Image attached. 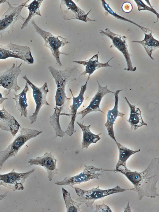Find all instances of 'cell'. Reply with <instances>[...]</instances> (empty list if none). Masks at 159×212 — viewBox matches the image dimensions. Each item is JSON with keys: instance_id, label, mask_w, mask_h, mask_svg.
<instances>
[{"instance_id": "6da1fadb", "label": "cell", "mask_w": 159, "mask_h": 212, "mask_svg": "<svg viewBox=\"0 0 159 212\" xmlns=\"http://www.w3.org/2000/svg\"><path fill=\"white\" fill-rule=\"evenodd\" d=\"M113 171L124 174L132 183L134 187L130 189L137 192L139 200L145 196L155 198L158 196L156 184L159 179V158H153L148 166L141 172L133 171L127 166L121 165Z\"/></svg>"}, {"instance_id": "7a4b0ae2", "label": "cell", "mask_w": 159, "mask_h": 212, "mask_svg": "<svg viewBox=\"0 0 159 212\" xmlns=\"http://www.w3.org/2000/svg\"><path fill=\"white\" fill-rule=\"evenodd\" d=\"M17 135L13 141L3 150L0 151V171L5 162L9 158L15 156L20 148L28 141L41 133L42 131L27 127H20Z\"/></svg>"}, {"instance_id": "3957f363", "label": "cell", "mask_w": 159, "mask_h": 212, "mask_svg": "<svg viewBox=\"0 0 159 212\" xmlns=\"http://www.w3.org/2000/svg\"><path fill=\"white\" fill-rule=\"evenodd\" d=\"M74 188L78 196L76 200V201L84 203L87 207H89L91 209L93 208L94 201L97 199L113 194L123 192L130 190V189L121 188L118 185L114 188L106 190L100 189L99 186L88 190H84L75 187H74Z\"/></svg>"}, {"instance_id": "277c9868", "label": "cell", "mask_w": 159, "mask_h": 212, "mask_svg": "<svg viewBox=\"0 0 159 212\" xmlns=\"http://www.w3.org/2000/svg\"><path fill=\"white\" fill-rule=\"evenodd\" d=\"M31 22L36 32L44 40L45 46L50 50L52 55L56 60V63H57L59 66H62V65L60 60V55L61 54H64L69 56L70 55L67 53L61 52L60 51V48L66 44L70 43V42L66 38L61 36H55L51 33L43 30L36 24L34 20L31 21Z\"/></svg>"}, {"instance_id": "5b68a950", "label": "cell", "mask_w": 159, "mask_h": 212, "mask_svg": "<svg viewBox=\"0 0 159 212\" xmlns=\"http://www.w3.org/2000/svg\"><path fill=\"white\" fill-rule=\"evenodd\" d=\"M9 58L20 59L29 64L34 63V59L29 47L11 42L7 45L0 44V59Z\"/></svg>"}, {"instance_id": "8992f818", "label": "cell", "mask_w": 159, "mask_h": 212, "mask_svg": "<svg viewBox=\"0 0 159 212\" xmlns=\"http://www.w3.org/2000/svg\"><path fill=\"white\" fill-rule=\"evenodd\" d=\"M29 0L22 3L18 6L14 7L8 1V7L0 18V35L5 32L9 33L12 30L14 25L18 20L24 21L26 18L21 14L23 8Z\"/></svg>"}, {"instance_id": "52a82bcc", "label": "cell", "mask_w": 159, "mask_h": 212, "mask_svg": "<svg viewBox=\"0 0 159 212\" xmlns=\"http://www.w3.org/2000/svg\"><path fill=\"white\" fill-rule=\"evenodd\" d=\"M85 168L80 173L72 177H67L63 180L57 181L55 184L59 186H69L74 188L73 186L89 181L91 179H100L99 177L101 174L96 173L97 171L105 172L113 171L114 170L103 169L98 168L93 165L87 166L84 165Z\"/></svg>"}, {"instance_id": "ba28073f", "label": "cell", "mask_w": 159, "mask_h": 212, "mask_svg": "<svg viewBox=\"0 0 159 212\" xmlns=\"http://www.w3.org/2000/svg\"><path fill=\"white\" fill-rule=\"evenodd\" d=\"M22 64L21 62L17 65L13 63L10 68L0 72V86L4 89L3 94L6 95L10 94L12 90L16 93L21 89L17 83V78L22 70L20 68Z\"/></svg>"}, {"instance_id": "9c48e42d", "label": "cell", "mask_w": 159, "mask_h": 212, "mask_svg": "<svg viewBox=\"0 0 159 212\" xmlns=\"http://www.w3.org/2000/svg\"><path fill=\"white\" fill-rule=\"evenodd\" d=\"M22 78L31 88L33 97L36 104L34 111L29 117L30 123L32 124L36 121L39 112L43 105L50 106L46 99V96L49 90L47 82L42 86L38 87L32 83L26 75Z\"/></svg>"}, {"instance_id": "30bf717a", "label": "cell", "mask_w": 159, "mask_h": 212, "mask_svg": "<svg viewBox=\"0 0 159 212\" xmlns=\"http://www.w3.org/2000/svg\"><path fill=\"white\" fill-rule=\"evenodd\" d=\"M100 33L102 35H105L109 37L112 41V46L115 47L123 55L126 62L127 67L125 70L127 71H134L136 70V67L133 66L130 56L128 49V45L126 42V37L120 35L115 34L111 31L109 29L106 28L104 31L99 30Z\"/></svg>"}, {"instance_id": "8fae6325", "label": "cell", "mask_w": 159, "mask_h": 212, "mask_svg": "<svg viewBox=\"0 0 159 212\" xmlns=\"http://www.w3.org/2000/svg\"><path fill=\"white\" fill-rule=\"evenodd\" d=\"M60 8L61 15L64 20L76 19L85 22L96 21L88 17L91 9L86 14L71 0H61Z\"/></svg>"}, {"instance_id": "7c38bea8", "label": "cell", "mask_w": 159, "mask_h": 212, "mask_svg": "<svg viewBox=\"0 0 159 212\" xmlns=\"http://www.w3.org/2000/svg\"><path fill=\"white\" fill-rule=\"evenodd\" d=\"M35 170L34 168L26 172L18 173L14 168L8 173L0 174V185L13 191L23 190L24 189L23 183Z\"/></svg>"}, {"instance_id": "4fadbf2b", "label": "cell", "mask_w": 159, "mask_h": 212, "mask_svg": "<svg viewBox=\"0 0 159 212\" xmlns=\"http://www.w3.org/2000/svg\"><path fill=\"white\" fill-rule=\"evenodd\" d=\"M57 161L51 152H47L42 156L29 159L28 163L30 164L29 166L37 165L43 167L46 170L49 181L51 182L54 175L58 174Z\"/></svg>"}, {"instance_id": "5bb4252c", "label": "cell", "mask_w": 159, "mask_h": 212, "mask_svg": "<svg viewBox=\"0 0 159 212\" xmlns=\"http://www.w3.org/2000/svg\"><path fill=\"white\" fill-rule=\"evenodd\" d=\"M88 81L87 80L84 85H82L81 87L79 94L76 97L74 96L71 89L69 90L72 97L73 102L71 105V120L67 128L64 133L70 136H71L74 132L76 131L75 129V123L76 116L77 114V110L81 106L84 99V94L87 88Z\"/></svg>"}, {"instance_id": "9a60e30c", "label": "cell", "mask_w": 159, "mask_h": 212, "mask_svg": "<svg viewBox=\"0 0 159 212\" xmlns=\"http://www.w3.org/2000/svg\"><path fill=\"white\" fill-rule=\"evenodd\" d=\"M97 82L98 85V90L89 105L85 108L77 113V115H81V119L88 113L93 112L99 111L104 113L100 108L101 102L103 97L106 94L114 93L109 90L107 88V85L102 86L98 81H97Z\"/></svg>"}, {"instance_id": "2e32d148", "label": "cell", "mask_w": 159, "mask_h": 212, "mask_svg": "<svg viewBox=\"0 0 159 212\" xmlns=\"http://www.w3.org/2000/svg\"><path fill=\"white\" fill-rule=\"evenodd\" d=\"M122 90H117L114 93L115 98V102L113 108L109 110L107 114V119L104 126L106 127L110 136L116 142L117 141L115 136L113 129L114 122L118 117L125 118V114L120 112L118 109L119 94Z\"/></svg>"}, {"instance_id": "e0dca14e", "label": "cell", "mask_w": 159, "mask_h": 212, "mask_svg": "<svg viewBox=\"0 0 159 212\" xmlns=\"http://www.w3.org/2000/svg\"><path fill=\"white\" fill-rule=\"evenodd\" d=\"M20 126L15 118L10 114L3 106L0 109V128L8 131L13 136H16Z\"/></svg>"}, {"instance_id": "ac0fdd59", "label": "cell", "mask_w": 159, "mask_h": 212, "mask_svg": "<svg viewBox=\"0 0 159 212\" xmlns=\"http://www.w3.org/2000/svg\"><path fill=\"white\" fill-rule=\"evenodd\" d=\"M99 51L98 53L89 59L84 61H74L73 62L83 65L85 67L84 71L81 73V75L85 76L88 74L89 75L87 80L89 81L90 78V75L93 73L96 70L103 67H112L109 64V62L113 58H110L107 62L105 63H100L99 62L98 55Z\"/></svg>"}, {"instance_id": "d6986e66", "label": "cell", "mask_w": 159, "mask_h": 212, "mask_svg": "<svg viewBox=\"0 0 159 212\" xmlns=\"http://www.w3.org/2000/svg\"><path fill=\"white\" fill-rule=\"evenodd\" d=\"M124 98L130 109L129 118L127 120L130 125L131 130H136L143 125L148 126L147 124L143 119L140 109L131 104L126 97H125Z\"/></svg>"}, {"instance_id": "ffe728a7", "label": "cell", "mask_w": 159, "mask_h": 212, "mask_svg": "<svg viewBox=\"0 0 159 212\" xmlns=\"http://www.w3.org/2000/svg\"><path fill=\"white\" fill-rule=\"evenodd\" d=\"M29 90L28 85L26 82L25 86L21 92L17 94H14V96L12 98L16 102L15 108L20 113V116H24L26 118L27 117V108L28 106L26 94Z\"/></svg>"}, {"instance_id": "44dd1931", "label": "cell", "mask_w": 159, "mask_h": 212, "mask_svg": "<svg viewBox=\"0 0 159 212\" xmlns=\"http://www.w3.org/2000/svg\"><path fill=\"white\" fill-rule=\"evenodd\" d=\"M76 123L81 129L83 133L81 144L82 149L84 148L87 149L91 144L96 143L101 139L99 136L102 134V133L95 134L93 133L90 129L91 125L85 126L78 122H76Z\"/></svg>"}, {"instance_id": "7402d4cb", "label": "cell", "mask_w": 159, "mask_h": 212, "mask_svg": "<svg viewBox=\"0 0 159 212\" xmlns=\"http://www.w3.org/2000/svg\"><path fill=\"white\" fill-rule=\"evenodd\" d=\"M145 35L144 39L141 41H134L133 42L138 43L141 44L144 48L147 53L152 60H154L152 57V52L159 48V41L154 38L152 35V31L148 34L143 32Z\"/></svg>"}, {"instance_id": "603a6c76", "label": "cell", "mask_w": 159, "mask_h": 212, "mask_svg": "<svg viewBox=\"0 0 159 212\" xmlns=\"http://www.w3.org/2000/svg\"><path fill=\"white\" fill-rule=\"evenodd\" d=\"M43 1V0H34L29 5H25L24 7H27L29 10V14L22 24L21 29L27 27L33 17L36 15L41 16L39 8Z\"/></svg>"}, {"instance_id": "cb8c5ba5", "label": "cell", "mask_w": 159, "mask_h": 212, "mask_svg": "<svg viewBox=\"0 0 159 212\" xmlns=\"http://www.w3.org/2000/svg\"><path fill=\"white\" fill-rule=\"evenodd\" d=\"M116 143L119 152V159L116 165V168L121 165L126 166L127 160L129 157L132 155L140 151V149L137 150H133L127 148L121 143L118 142L117 141Z\"/></svg>"}, {"instance_id": "d4e9b609", "label": "cell", "mask_w": 159, "mask_h": 212, "mask_svg": "<svg viewBox=\"0 0 159 212\" xmlns=\"http://www.w3.org/2000/svg\"><path fill=\"white\" fill-rule=\"evenodd\" d=\"M62 190L66 212H80V206L82 203L74 201L72 199L70 193L69 191L63 188H62Z\"/></svg>"}, {"instance_id": "484cf974", "label": "cell", "mask_w": 159, "mask_h": 212, "mask_svg": "<svg viewBox=\"0 0 159 212\" xmlns=\"http://www.w3.org/2000/svg\"><path fill=\"white\" fill-rule=\"evenodd\" d=\"M102 4L104 9L108 12L111 15L113 16L116 18L122 21H126L132 23L139 27L143 31L146 33H149L152 31L149 29L143 27L135 23L133 21L127 19L124 17H122L118 15L116 13L114 12L111 8L109 5L105 2L104 0H102Z\"/></svg>"}, {"instance_id": "4316f807", "label": "cell", "mask_w": 159, "mask_h": 212, "mask_svg": "<svg viewBox=\"0 0 159 212\" xmlns=\"http://www.w3.org/2000/svg\"><path fill=\"white\" fill-rule=\"evenodd\" d=\"M134 1L137 6L138 11H140L143 10H145L152 12L155 14L157 17V21L154 22V23L158 22L159 18V13H157L153 8H151L147 6L141 0H134Z\"/></svg>"}, {"instance_id": "83f0119b", "label": "cell", "mask_w": 159, "mask_h": 212, "mask_svg": "<svg viewBox=\"0 0 159 212\" xmlns=\"http://www.w3.org/2000/svg\"><path fill=\"white\" fill-rule=\"evenodd\" d=\"M96 210L95 212H112L110 207L104 204L102 205H96Z\"/></svg>"}, {"instance_id": "f1b7e54d", "label": "cell", "mask_w": 159, "mask_h": 212, "mask_svg": "<svg viewBox=\"0 0 159 212\" xmlns=\"http://www.w3.org/2000/svg\"><path fill=\"white\" fill-rule=\"evenodd\" d=\"M121 8L123 11L126 13H129L132 10L133 7L131 4L129 2H125L122 4Z\"/></svg>"}, {"instance_id": "f546056e", "label": "cell", "mask_w": 159, "mask_h": 212, "mask_svg": "<svg viewBox=\"0 0 159 212\" xmlns=\"http://www.w3.org/2000/svg\"><path fill=\"white\" fill-rule=\"evenodd\" d=\"M8 99L7 98H4L2 96V94L0 92V104H2L4 101Z\"/></svg>"}, {"instance_id": "4dcf8cb0", "label": "cell", "mask_w": 159, "mask_h": 212, "mask_svg": "<svg viewBox=\"0 0 159 212\" xmlns=\"http://www.w3.org/2000/svg\"><path fill=\"white\" fill-rule=\"evenodd\" d=\"M125 211L124 212H131L130 208L129 206V201H128V204L127 207L125 208Z\"/></svg>"}, {"instance_id": "1f68e13d", "label": "cell", "mask_w": 159, "mask_h": 212, "mask_svg": "<svg viewBox=\"0 0 159 212\" xmlns=\"http://www.w3.org/2000/svg\"><path fill=\"white\" fill-rule=\"evenodd\" d=\"M7 196V193L0 194V201L5 197Z\"/></svg>"}, {"instance_id": "d6a6232c", "label": "cell", "mask_w": 159, "mask_h": 212, "mask_svg": "<svg viewBox=\"0 0 159 212\" xmlns=\"http://www.w3.org/2000/svg\"><path fill=\"white\" fill-rule=\"evenodd\" d=\"M7 1L8 0H0V5L5 2H7Z\"/></svg>"}]
</instances>
